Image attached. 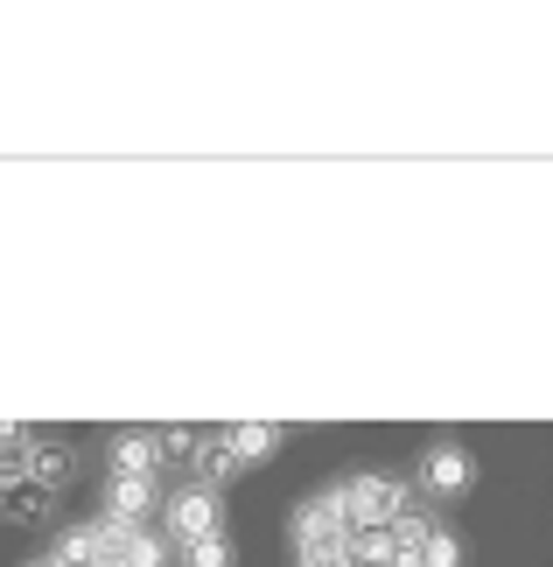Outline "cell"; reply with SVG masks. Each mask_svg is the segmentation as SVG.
Here are the masks:
<instances>
[{
  "mask_svg": "<svg viewBox=\"0 0 553 567\" xmlns=\"http://www.w3.org/2000/svg\"><path fill=\"white\" fill-rule=\"evenodd\" d=\"M337 497H344V518H350V526H392V518H407V512H413L407 484H400V476H379V470L344 476Z\"/></svg>",
  "mask_w": 553,
  "mask_h": 567,
  "instance_id": "1",
  "label": "cell"
},
{
  "mask_svg": "<svg viewBox=\"0 0 553 567\" xmlns=\"http://www.w3.org/2000/svg\"><path fill=\"white\" fill-rule=\"evenodd\" d=\"M162 533H168V547H196V539H217L225 533V497L217 491H175L168 505H162Z\"/></svg>",
  "mask_w": 553,
  "mask_h": 567,
  "instance_id": "2",
  "label": "cell"
},
{
  "mask_svg": "<svg viewBox=\"0 0 553 567\" xmlns=\"http://www.w3.org/2000/svg\"><path fill=\"white\" fill-rule=\"evenodd\" d=\"M344 539H350L344 497H337V491H316V497L295 512V547H301V554H344Z\"/></svg>",
  "mask_w": 553,
  "mask_h": 567,
  "instance_id": "3",
  "label": "cell"
},
{
  "mask_svg": "<svg viewBox=\"0 0 553 567\" xmlns=\"http://www.w3.org/2000/svg\"><path fill=\"white\" fill-rule=\"evenodd\" d=\"M105 533H113V554H105V567H168V533H154V526H113L105 518Z\"/></svg>",
  "mask_w": 553,
  "mask_h": 567,
  "instance_id": "4",
  "label": "cell"
},
{
  "mask_svg": "<svg viewBox=\"0 0 553 567\" xmlns=\"http://www.w3.org/2000/svg\"><path fill=\"white\" fill-rule=\"evenodd\" d=\"M470 476H477V463L462 449H449V442L420 455V491H428V497H462V491H470Z\"/></svg>",
  "mask_w": 553,
  "mask_h": 567,
  "instance_id": "5",
  "label": "cell"
},
{
  "mask_svg": "<svg viewBox=\"0 0 553 567\" xmlns=\"http://www.w3.org/2000/svg\"><path fill=\"white\" fill-rule=\"evenodd\" d=\"M154 512H162L154 484H141V476H105V518L113 526H147Z\"/></svg>",
  "mask_w": 553,
  "mask_h": 567,
  "instance_id": "6",
  "label": "cell"
},
{
  "mask_svg": "<svg viewBox=\"0 0 553 567\" xmlns=\"http://www.w3.org/2000/svg\"><path fill=\"white\" fill-rule=\"evenodd\" d=\"M105 554H113V533H105V518H99V526H71V533H57V547H50L57 567H105Z\"/></svg>",
  "mask_w": 553,
  "mask_h": 567,
  "instance_id": "7",
  "label": "cell"
},
{
  "mask_svg": "<svg viewBox=\"0 0 553 567\" xmlns=\"http://www.w3.org/2000/svg\"><path fill=\"white\" fill-rule=\"evenodd\" d=\"M168 463H162V442L154 434H120L113 442V476H141V484H154Z\"/></svg>",
  "mask_w": 553,
  "mask_h": 567,
  "instance_id": "8",
  "label": "cell"
},
{
  "mask_svg": "<svg viewBox=\"0 0 553 567\" xmlns=\"http://www.w3.org/2000/svg\"><path fill=\"white\" fill-rule=\"evenodd\" d=\"M344 554H350V567H392L400 560V539H392V526H350Z\"/></svg>",
  "mask_w": 553,
  "mask_h": 567,
  "instance_id": "9",
  "label": "cell"
},
{
  "mask_svg": "<svg viewBox=\"0 0 553 567\" xmlns=\"http://www.w3.org/2000/svg\"><path fill=\"white\" fill-rule=\"evenodd\" d=\"M190 476H196V491H225L232 476H238V455H232V442H225V434H211V442L196 449Z\"/></svg>",
  "mask_w": 553,
  "mask_h": 567,
  "instance_id": "10",
  "label": "cell"
},
{
  "mask_svg": "<svg viewBox=\"0 0 553 567\" xmlns=\"http://www.w3.org/2000/svg\"><path fill=\"white\" fill-rule=\"evenodd\" d=\"M0 512L8 518H50V484H35V476H14V484H0Z\"/></svg>",
  "mask_w": 553,
  "mask_h": 567,
  "instance_id": "11",
  "label": "cell"
},
{
  "mask_svg": "<svg viewBox=\"0 0 553 567\" xmlns=\"http://www.w3.org/2000/svg\"><path fill=\"white\" fill-rule=\"evenodd\" d=\"M35 449H42V434H35V427H0V484H14V476H29Z\"/></svg>",
  "mask_w": 553,
  "mask_h": 567,
  "instance_id": "12",
  "label": "cell"
},
{
  "mask_svg": "<svg viewBox=\"0 0 553 567\" xmlns=\"http://www.w3.org/2000/svg\"><path fill=\"white\" fill-rule=\"evenodd\" d=\"M225 442H232V455H238V463H259V455H274V449H280V427H267V421H246V427H225Z\"/></svg>",
  "mask_w": 553,
  "mask_h": 567,
  "instance_id": "13",
  "label": "cell"
},
{
  "mask_svg": "<svg viewBox=\"0 0 553 567\" xmlns=\"http://www.w3.org/2000/svg\"><path fill=\"white\" fill-rule=\"evenodd\" d=\"M29 476H35V484H71V449H63V442H42L35 449V463H29Z\"/></svg>",
  "mask_w": 553,
  "mask_h": 567,
  "instance_id": "14",
  "label": "cell"
},
{
  "mask_svg": "<svg viewBox=\"0 0 553 567\" xmlns=\"http://www.w3.org/2000/svg\"><path fill=\"white\" fill-rule=\"evenodd\" d=\"M154 442H162V463H196V449H204L211 434L204 427H162Z\"/></svg>",
  "mask_w": 553,
  "mask_h": 567,
  "instance_id": "15",
  "label": "cell"
},
{
  "mask_svg": "<svg viewBox=\"0 0 553 567\" xmlns=\"http://www.w3.org/2000/svg\"><path fill=\"white\" fill-rule=\"evenodd\" d=\"M420 567H462V539L449 533V526H434L428 539H420V554H413Z\"/></svg>",
  "mask_w": 553,
  "mask_h": 567,
  "instance_id": "16",
  "label": "cell"
},
{
  "mask_svg": "<svg viewBox=\"0 0 553 567\" xmlns=\"http://www.w3.org/2000/svg\"><path fill=\"white\" fill-rule=\"evenodd\" d=\"M175 560L183 567H232V539L217 533V539H196V547H175Z\"/></svg>",
  "mask_w": 553,
  "mask_h": 567,
  "instance_id": "17",
  "label": "cell"
},
{
  "mask_svg": "<svg viewBox=\"0 0 553 567\" xmlns=\"http://www.w3.org/2000/svg\"><path fill=\"white\" fill-rule=\"evenodd\" d=\"M301 567H350V554H301Z\"/></svg>",
  "mask_w": 553,
  "mask_h": 567,
  "instance_id": "18",
  "label": "cell"
},
{
  "mask_svg": "<svg viewBox=\"0 0 553 567\" xmlns=\"http://www.w3.org/2000/svg\"><path fill=\"white\" fill-rule=\"evenodd\" d=\"M29 567H57V560H50V554H42V560H29Z\"/></svg>",
  "mask_w": 553,
  "mask_h": 567,
  "instance_id": "19",
  "label": "cell"
},
{
  "mask_svg": "<svg viewBox=\"0 0 553 567\" xmlns=\"http://www.w3.org/2000/svg\"><path fill=\"white\" fill-rule=\"evenodd\" d=\"M392 567H420V560H392Z\"/></svg>",
  "mask_w": 553,
  "mask_h": 567,
  "instance_id": "20",
  "label": "cell"
}]
</instances>
